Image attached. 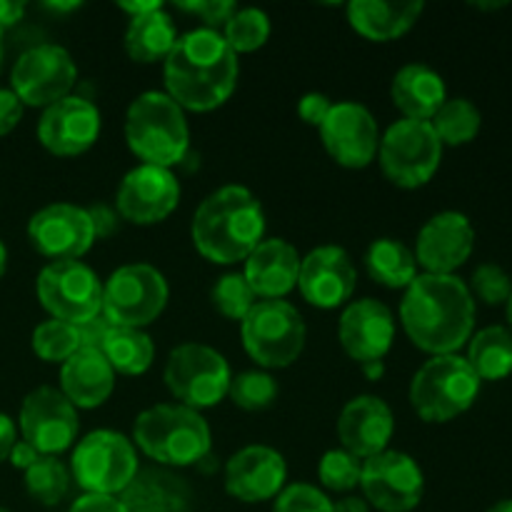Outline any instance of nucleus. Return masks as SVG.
Wrapping results in <instances>:
<instances>
[{
    "label": "nucleus",
    "mask_w": 512,
    "mask_h": 512,
    "mask_svg": "<svg viewBox=\"0 0 512 512\" xmlns=\"http://www.w3.org/2000/svg\"><path fill=\"white\" fill-rule=\"evenodd\" d=\"M400 320L420 350L455 355L473 338L475 300L458 275L423 273L405 288Z\"/></svg>",
    "instance_id": "obj_1"
},
{
    "label": "nucleus",
    "mask_w": 512,
    "mask_h": 512,
    "mask_svg": "<svg viewBox=\"0 0 512 512\" xmlns=\"http://www.w3.org/2000/svg\"><path fill=\"white\" fill-rule=\"evenodd\" d=\"M163 63L165 93L193 113L220 108L238 83V55L220 30L198 28L180 35Z\"/></svg>",
    "instance_id": "obj_2"
},
{
    "label": "nucleus",
    "mask_w": 512,
    "mask_h": 512,
    "mask_svg": "<svg viewBox=\"0 0 512 512\" xmlns=\"http://www.w3.org/2000/svg\"><path fill=\"white\" fill-rule=\"evenodd\" d=\"M190 235L198 253L210 263H245L265 240L263 205L243 185H225L198 205Z\"/></svg>",
    "instance_id": "obj_3"
},
{
    "label": "nucleus",
    "mask_w": 512,
    "mask_h": 512,
    "mask_svg": "<svg viewBox=\"0 0 512 512\" xmlns=\"http://www.w3.org/2000/svg\"><path fill=\"white\" fill-rule=\"evenodd\" d=\"M133 440L150 460L165 468H188L208 458L213 435L198 410L185 405H153L135 418Z\"/></svg>",
    "instance_id": "obj_4"
},
{
    "label": "nucleus",
    "mask_w": 512,
    "mask_h": 512,
    "mask_svg": "<svg viewBox=\"0 0 512 512\" xmlns=\"http://www.w3.org/2000/svg\"><path fill=\"white\" fill-rule=\"evenodd\" d=\"M125 140L143 165L170 170L190 148L185 110L168 93L148 90L130 103L125 115Z\"/></svg>",
    "instance_id": "obj_5"
},
{
    "label": "nucleus",
    "mask_w": 512,
    "mask_h": 512,
    "mask_svg": "<svg viewBox=\"0 0 512 512\" xmlns=\"http://www.w3.org/2000/svg\"><path fill=\"white\" fill-rule=\"evenodd\" d=\"M480 383L460 355H433L410 383V405L425 423H448L473 408Z\"/></svg>",
    "instance_id": "obj_6"
},
{
    "label": "nucleus",
    "mask_w": 512,
    "mask_h": 512,
    "mask_svg": "<svg viewBox=\"0 0 512 512\" xmlns=\"http://www.w3.org/2000/svg\"><path fill=\"white\" fill-rule=\"evenodd\" d=\"M443 143L425 120H395L378 145V160L385 178L405 190L423 188L438 173Z\"/></svg>",
    "instance_id": "obj_7"
},
{
    "label": "nucleus",
    "mask_w": 512,
    "mask_h": 512,
    "mask_svg": "<svg viewBox=\"0 0 512 512\" xmlns=\"http://www.w3.org/2000/svg\"><path fill=\"white\" fill-rule=\"evenodd\" d=\"M168 303L163 273L148 263L123 265L103 285L100 318L113 328L143 330L160 318Z\"/></svg>",
    "instance_id": "obj_8"
},
{
    "label": "nucleus",
    "mask_w": 512,
    "mask_h": 512,
    "mask_svg": "<svg viewBox=\"0 0 512 512\" xmlns=\"http://www.w3.org/2000/svg\"><path fill=\"white\" fill-rule=\"evenodd\" d=\"M250 358L270 370L288 368L305 348V320L285 300H260L240 323Z\"/></svg>",
    "instance_id": "obj_9"
},
{
    "label": "nucleus",
    "mask_w": 512,
    "mask_h": 512,
    "mask_svg": "<svg viewBox=\"0 0 512 512\" xmlns=\"http://www.w3.org/2000/svg\"><path fill=\"white\" fill-rule=\"evenodd\" d=\"M138 473V455L133 440L115 430H95L85 435L70 458V475L93 495L118 498Z\"/></svg>",
    "instance_id": "obj_10"
},
{
    "label": "nucleus",
    "mask_w": 512,
    "mask_h": 512,
    "mask_svg": "<svg viewBox=\"0 0 512 512\" xmlns=\"http://www.w3.org/2000/svg\"><path fill=\"white\" fill-rule=\"evenodd\" d=\"M165 385L190 410L215 408L228 398L230 365L215 348L203 343H183L165 363Z\"/></svg>",
    "instance_id": "obj_11"
},
{
    "label": "nucleus",
    "mask_w": 512,
    "mask_h": 512,
    "mask_svg": "<svg viewBox=\"0 0 512 512\" xmlns=\"http://www.w3.org/2000/svg\"><path fill=\"white\" fill-rule=\"evenodd\" d=\"M38 300L53 320L70 325H85L100 318L103 310V283L80 260H58L40 270L35 280Z\"/></svg>",
    "instance_id": "obj_12"
},
{
    "label": "nucleus",
    "mask_w": 512,
    "mask_h": 512,
    "mask_svg": "<svg viewBox=\"0 0 512 512\" xmlns=\"http://www.w3.org/2000/svg\"><path fill=\"white\" fill-rule=\"evenodd\" d=\"M78 80V68L70 53L60 45L43 43L25 50L13 65L10 83L20 103L30 108H50L68 98Z\"/></svg>",
    "instance_id": "obj_13"
},
{
    "label": "nucleus",
    "mask_w": 512,
    "mask_h": 512,
    "mask_svg": "<svg viewBox=\"0 0 512 512\" xmlns=\"http://www.w3.org/2000/svg\"><path fill=\"white\" fill-rule=\"evenodd\" d=\"M18 420L25 443L50 458L73 448L80 430L75 405L58 388H50V385H40L33 393L25 395Z\"/></svg>",
    "instance_id": "obj_14"
},
{
    "label": "nucleus",
    "mask_w": 512,
    "mask_h": 512,
    "mask_svg": "<svg viewBox=\"0 0 512 512\" xmlns=\"http://www.w3.org/2000/svg\"><path fill=\"white\" fill-rule=\"evenodd\" d=\"M365 503L380 512H410L420 505L425 493V478L420 465L410 455L385 450L375 458L363 460L360 473Z\"/></svg>",
    "instance_id": "obj_15"
},
{
    "label": "nucleus",
    "mask_w": 512,
    "mask_h": 512,
    "mask_svg": "<svg viewBox=\"0 0 512 512\" xmlns=\"http://www.w3.org/2000/svg\"><path fill=\"white\" fill-rule=\"evenodd\" d=\"M320 138L335 163L360 170L368 168L378 155L380 130L365 105L345 100V103H335L328 118L323 120Z\"/></svg>",
    "instance_id": "obj_16"
},
{
    "label": "nucleus",
    "mask_w": 512,
    "mask_h": 512,
    "mask_svg": "<svg viewBox=\"0 0 512 512\" xmlns=\"http://www.w3.org/2000/svg\"><path fill=\"white\" fill-rule=\"evenodd\" d=\"M180 203V183L173 170L158 165H138L120 183L115 210L135 225H155L168 218Z\"/></svg>",
    "instance_id": "obj_17"
},
{
    "label": "nucleus",
    "mask_w": 512,
    "mask_h": 512,
    "mask_svg": "<svg viewBox=\"0 0 512 512\" xmlns=\"http://www.w3.org/2000/svg\"><path fill=\"white\" fill-rule=\"evenodd\" d=\"M28 240L40 255L58 260H80L95 243L88 210L70 203L40 208L28 223Z\"/></svg>",
    "instance_id": "obj_18"
},
{
    "label": "nucleus",
    "mask_w": 512,
    "mask_h": 512,
    "mask_svg": "<svg viewBox=\"0 0 512 512\" xmlns=\"http://www.w3.org/2000/svg\"><path fill=\"white\" fill-rule=\"evenodd\" d=\"M355 285L358 273L353 260L338 245H320L300 260L298 288L315 308H340L353 298Z\"/></svg>",
    "instance_id": "obj_19"
},
{
    "label": "nucleus",
    "mask_w": 512,
    "mask_h": 512,
    "mask_svg": "<svg viewBox=\"0 0 512 512\" xmlns=\"http://www.w3.org/2000/svg\"><path fill=\"white\" fill-rule=\"evenodd\" d=\"M475 230L468 215L445 210L420 228L415 260L430 275H453L473 255Z\"/></svg>",
    "instance_id": "obj_20"
},
{
    "label": "nucleus",
    "mask_w": 512,
    "mask_h": 512,
    "mask_svg": "<svg viewBox=\"0 0 512 512\" xmlns=\"http://www.w3.org/2000/svg\"><path fill=\"white\" fill-rule=\"evenodd\" d=\"M100 135V113L90 100L68 95L43 110L38 140L45 150L60 158L80 155L95 145Z\"/></svg>",
    "instance_id": "obj_21"
},
{
    "label": "nucleus",
    "mask_w": 512,
    "mask_h": 512,
    "mask_svg": "<svg viewBox=\"0 0 512 512\" xmlns=\"http://www.w3.org/2000/svg\"><path fill=\"white\" fill-rule=\"evenodd\" d=\"M288 465L275 448L248 445L225 465V490L240 503H265L285 488Z\"/></svg>",
    "instance_id": "obj_22"
},
{
    "label": "nucleus",
    "mask_w": 512,
    "mask_h": 512,
    "mask_svg": "<svg viewBox=\"0 0 512 512\" xmlns=\"http://www.w3.org/2000/svg\"><path fill=\"white\" fill-rule=\"evenodd\" d=\"M338 338L345 353L360 365L383 360L395 340L393 313L380 300H355L340 315Z\"/></svg>",
    "instance_id": "obj_23"
},
{
    "label": "nucleus",
    "mask_w": 512,
    "mask_h": 512,
    "mask_svg": "<svg viewBox=\"0 0 512 512\" xmlns=\"http://www.w3.org/2000/svg\"><path fill=\"white\" fill-rule=\"evenodd\" d=\"M395 433V418L388 403L375 395H358L343 408L338 420V438L353 458L368 460L388 450Z\"/></svg>",
    "instance_id": "obj_24"
},
{
    "label": "nucleus",
    "mask_w": 512,
    "mask_h": 512,
    "mask_svg": "<svg viewBox=\"0 0 512 512\" xmlns=\"http://www.w3.org/2000/svg\"><path fill=\"white\" fill-rule=\"evenodd\" d=\"M300 255L283 238H268L245 258L243 275L255 298L283 300L298 285Z\"/></svg>",
    "instance_id": "obj_25"
},
{
    "label": "nucleus",
    "mask_w": 512,
    "mask_h": 512,
    "mask_svg": "<svg viewBox=\"0 0 512 512\" xmlns=\"http://www.w3.org/2000/svg\"><path fill=\"white\" fill-rule=\"evenodd\" d=\"M115 388V373L98 348H80L60 368V393L75 410L100 408Z\"/></svg>",
    "instance_id": "obj_26"
},
{
    "label": "nucleus",
    "mask_w": 512,
    "mask_h": 512,
    "mask_svg": "<svg viewBox=\"0 0 512 512\" xmlns=\"http://www.w3.org/2000/svg\"><path fill=\"white\" fill-rule=\"evenodd\" d=\"M128 512H188L190 485L165 468L138 470L128 488L118 495Z\"/></svg>",
    "instance_id": "obj_27"
},
{
    "label": "nucleus",
    "mask_w": 512,
    "mask_h": 512,
    "mask_svg": "<svg viewBox=\"0 0 512 512\" xmlns=\"http://www.w3.org/2000/svg\"><path fill=\"white\" fill-rule=\"evenodd\" d=\"M395 108L408 120H430L435 118L443 103L448 100V88L440 73L423 63H410L395 73L393 85H390Z\"/></svg>",
    "instance_id": "obj_28"
},
{
    "label": "nucleus",
    "mask_w": 512,
    "mask_h": 512,
    "mask_svg": "<svg viewBox=\"0 0 512 512\" xmlns=\"http://www.w3.org/2000/svg\"><path fill=\"white\" fill-rule=\"evenodd\" d=\"M425 3H383V0H353L348 20L363 38L385 43L408 33L423 15Z\"/></svg>",
    "instance_id": "obj_29"
},
{
    "label": "nucleus",
    "mask_w": 512,
    "mask_h": 512,
    "mask_svg": "<svg viewBox=\"0 0 512 512\" xmlns=\"http://www.w3.org/2000/svg\"><path fill=\"white\" fill-rule=\"evenodd\" d=\"M175 35L173 20L163 8H155L150 13L130 18L125 30V50L135 63H158L165 60L173 50Z\"/></svg>",
    "instance_id": "obj_30"
},
{
    "label": "nucleus",
    "mask_w": 512,
    "mask_h": 512,
    "mask_svg": "<svg viewBox=\"0 0 512 512\" xmlns=\"http://www.w3.org/2000/svg\"><path fill=\"white\" fill-rule=\"evenodd\" d=\"M98 350L105 355L113 373L120 375H143L155 358V345L145 330L113 328V325L105 330Z\"/></svg>",
    "instance_id": "obj_31"
},
{
    "label": "nucleus",
    "mask_w": 512,
    "mask_h": 512,
    "mask_svg": "<svg viewBox=\"0 0 512 512\" xmlns=\"http://www.w3.org/2000/svg\"><path fill=\"white\" fill-rule=\"evenodd\" d=\"M365 268L375 283L390 290L408 288L418 278V260L413 250L393 238H380L370 245L365 253Z\"/></svg>",
    "instance_id": "obj_32"
},
{
    "label": "nucleus",
    "mask_w": 512,
    "mask_h": 512,
    "mask_svg": "<svg viewBox=\"0 0 512 512\" xmlns=\"http://www.w3.org/2000/svg\"><path fill=\"white\" fill-rule=\"evenodd\" d=\"M468 365L480 380H503L512 373V330L490 325L470 338Z\"/></svg>",
    "instance_id": "obj_33"
},
{
    "label": "nucleus",
    "mask_w": 512,
    "mask_h": 512,
    "mask_svg": "<svg viewBox=\"0 0 512 512\" xmlns=\"http://www.w3.org/2000/svg\"><path fill=\"white\" fill-rule=\"evenodd\" d=\"M430 125L438 133L440 143L458 148V145H465L478 138L483 115H480V110L468 98H450L435 113Z\"/></svg>",
    "instance_id": "obj_34"
},
{
    "label": "nucleus",
    "mask_w": 512,
    "mask_h": 512,
    "mask_svg": "<svg viewBox=\"0 0 512 512\" xmlns=\"http://www.w3.org/2000/svg\"><path fill=\"white\" fill-rule=\"evenodd\" d=\"M25 490L33 500L45 508H53L68 495L70 470L58 458L40 455L28 470H25Z\"/></svg>",
    "instance_id": "obj_35"
},
{
    "label": "nucleus",
    "mask_w": 512,
    "mask_h": 512,
    "mask_svg": "<svg viewBox=\"0 0 512 512\" xmlns=\"http://www.w3.org/2000/svg\"><path fill=\"white\" fill-rule=\"evenodd\" d=\"M80 348H83V338H80L78 325L45 320L33 330V350L45 363H65Z\"/></svg>",
    "instance_id": "obj_36"
},
{
    "label": "nucleus",
    "mask_w": 512,
    "mask_h": 512,
    "mask_svg": "<svg viewBox=\"0 0 512 512\" xmlns=\"http://www.w3.org/2000/svg\"><path fill=\"white\" fill-rule=\"evenodd\" d=\"M225 43L233 48V53H253L263 48L270 38V18L260 8H240L223 28Z\"/></svg>",
    "instance_id": "obj_37"
},
{
    "label": "nucleus",
    "mask_w": 512,
    "mask_h": 512,
    "mask_svg": "<svg viewBox=\"0 0 512 512\" xmlns=\"http://www.w3.org/2000/svg\"><path fill=\"white\" fill-rule=\"evenodd\" d=\"M228 398L238 405L240 410H265L275 403L278 398V383L273 380V375L260 373V370H245V373L235 375L230 380Z\"/></svg>",
    "instance_id": "obj_38"
},
{
    "label": "nucleus",
    "mask_w": 512,
    "mask_h": 512,
    "mask_svg": "<svg viewBox=\"0 0 512 512\" xmlns=\"http://www.w3.org/2000/svg\"><path fill=\"white\" fill-rule=\"evenodd\" d=\"M210 300H213L215 310L228 320H240L243 323L245 315L255 308V293L250 290L248 280L243 273H228L213 285L210 290Z\"/></svg>",
    "instance_id": "obj_39"
},
{
    "label": "nucleus",
    "mask_w": 512,
    "mask_h": 512,
    "mask_svg": "<svg viewBox=\"0 0 512 512\" xmlns=\"http://www.w3.org/2000/svg\"><path fill=\"white\" fill-rule=\"evenodd\" d=\"M360 473H363L360 460L343 448L328 450L318 465L320 483L333 493H350V490L360 488Z\"/></svg>",
    "instance_id": "obj_40"
},
{
    "label": "nucleus",
    "mask_w": 512,
    "mask_h": 512,
    "mask_svg": "<svg viewBox=\"0 0 512 512\" xmlns=\"http://www.w3.org/2000/svg\"><path fill=\"white\" fill-rule=\"evenodd\" d=\"M470 293L478 295L485 305H503L512 295V280L500 265L483 263L470 278Z\"/></svg>",
    "instance_id": "obj_41"
},
{
    "label": "nucleus",
    "mask_w": 512,
    "mask_h": 512,
    "mask_svg": "<svg viewBox=\"0 0 512 512\" xmlns=\"http://www.w3.org/2000/svg\"><path fill=\"white\" fill-rule=\"evenodd\" d=\"M273 512H333V500L308 483H293L280 490Z\"/></svg>",
    "instance_id": "obj_42"
},
{
    "label": "nucleus",
    "mask_w": 512,
    "mask_h": 512,
    "mask_svg": "<svg viewBox=\"0 0 512 512\" xmlns=\"http://www.w3.org/2000/svg\"><path fill=\"white\" fill-rule=\"evenodd\" d=\"M180 10L185 13H195L205 23V28L218 30L225 28L233 13L238 10V5L233 0H195V3H178Z\"/></svg>",
    "instance_id": "obj_43"
},
{
    "label": "nucleus",
    "mask_w": 512,
    "mask_h": 512,
    "mask_svg": "<svg viewBox=\"0 0 512 512\" xmlns=\"http://www.w3.org/2000/svg\"><path fill=\"white\" fill-rule=\"evenodd\" d=\"M333 105L335 103L328 98V95L308 93V95H303V98H300L298 115L308 125H315V128H320V125H323V120L330 115V110H333Z\"/></svg>",
    "instance_id": "obj_44"
},
{
    "label": "nucleus",
    "mask_w": 512,
    "mask_h": 512,
    "mask_svg": "<svg viewBox=\"0 0 512 512\" xmlns=\"http://www.w3.org/2000/svg\"><path fill=\"white\" fill-rule=\"evenodd\" d=\"M88 210V218H90V225H93V233H95V240H105L110 238V235L118 230V210H113L110 205H90Z\"/></svg>",
    "instance_id": "obj_45"
},
{
    "label": "nucleus",
    "mask_w": 512,
    "mask_h": 512,
    "mask_svg": "<svg viewBox=\"0 0 512 512\" xmlns=\"http://www.w3.org/2000/svg\"><path fill=\"white\" fill-rule=\"evenodd\" d=\"M23 118V103L8 88H0V135H8Z\"/></svg>",
    "instance_id": "obj_46"
},
{
    "label": "nucleus",
    "mask_w": 512,
    "mask_h": 512,
    "mask_svg": "<svg viewBox=\"0 0 512 512\" xmlns=\"http://www.w3.org/2000/svg\"><path fill=\"white\" fill-rule=\"evenodd\" d=\"M70 512H128L120 498L115 495H93L85 493L70 505Z\"/></svg>",
    "instance_id": "obj_47"
},
{
    "label": "nucleus",
    "mask_w": 512,
    "mask_h": 512,
    "mask_svg": "<svg viewBox=\"0 0 512 512\" xmlns=\"http://www.w3.org/2000/svg\"><path fill=\"white\" fill-rule=\"evenodd\" d=\"M40 458L38 450L33 448V445H28L25 440H18V443L13 445V450H10V463H13V468L18 470H28L30 465L35 463V460Z\"/></svg>",
    "instance_id": "obj_48"
},
{
    "label": "nucleus",
    "mask_w": 512,
    "mask_h": 512,
    "mask_svg": "<svg viewBox=\"0 0 512 512\" xmlns=\"http://www.w3.org/2000/svg\"><path fill=\"white\" fill-rule=\"evenodd\" d=\"M15 443H18V440H15L13 418L0 413V463H5V460L10 458V450H13Z\"/></svg>",
    "instance_id": "obj_49"
},
{
    "label": "nucleus",
    "mask_w": 512,
    "mask_h": 512,
    "mask_svg": "<svg viewBox=\"0 0 512 512\" xmlns=\"http://www.w3.org/2000/svg\"><path fill=\"white\" fill-rule=\"evenodd\" d=\"M23 15L25 3H20V0H0V33H3V28H10L18 20H23Z\"/></svg>",
    "instance_id": "obj_50"
},
{
    "label": "nucleus",
    "mask_w": 512,
    "mask_h": 512,
    "mask_svg": "<svg viewBox=\"0 0 512 512\" xmlns=\"http://www.w3.org/2000/svg\"><path fill=\"white\" fill-rule=\"evenodd\" d=\"M333 512H370V505L365 498H355V495H345L343 500L333 503Z\"/></svg>",
    "instance_id": "obj_51"
},
{
    "label": "nucleus",
    "mask_w": 512,
    "mask_h": 512,
    "mask_svg": "<svg viewBox=\"0 0 512 512\" xmlns=\"http://www.w3.org/2000/svg\"><path fill=\"white\" fill-rule=\"evenodd\" d=\"M155 8H163V3H160V0H150V3H138V0H135V3H120V10H125L130 18L150 13V10H155Z\"/></svg>",
    "instance_id": "obj_52"
},
{
    "label": "nucleus",
    "mask_w": 512,
    "mask_h": 512,
    "mask_svg": "<svg viewBox=\"0 0 512 512\" xmlns=\"http://www.w3.org/2000/svg\"><path fill=\"white\" fill-rule=\"evenodd\" d=\"M363 370L370 380H380L385 373V365H383V360H375V363H365Z\"/></svg>",
    "instance_id": "obj_53"
},
{
    "label": "nucleus",
    "mask_w": 512,
    "mask_h": 512,
    "mask_svg": "<svg viewBox=\"0 0 512 512\" xmlns=\"http://www.w3.org/2000/svg\"><path fill=\"white\" fill-rule=\"evenodd\" d=\"M5 268H8V250H5L3 240H0V278H3Z\"/></svg>",
    "instance_id": "obj_54"
},
{
    "label": "nucleus",
    "mask_w": 512,
    "mask_h": 512,
    "mask_svg": "<svg viewBox=\"0 0 512 512\" xmlns=\"http://www.w3.org/2000/svg\"><path fill=\"white\" fill-rule=\"evenodd\" d=\"M488 512H512V500H500Z\"/></svg>",
    "instance_id": "obj_55"
},
{
    "label": "nucleus",
    "mask_w": 512,
    "mask_h": 512,
    "mask_svg": "<svg viewBox=\"0 0 512 512\" xmlns=\"http://www.w3.org/2000/svg\"><path fill=\"white\" fill-rule=\"evenodd\" d=\"M50 10H75L78 3H48Z\"/></svg>",
    "instance_id": "obj_56"
},
{
    "label": "nucleus",
    "mask_w": 512,
    "mask_h": 512,
    "mask_svg": "<svg viewBox=\"0 0 512 512\" xmlns=\"http://www.w3.org/2000/svg\"><path fill=\"white\" fill-rule=\"evenodd\" d=\"M505 313H508V323H510V330H512V295L508 298V303H505Z\"/></svg>",
    "instance_id": "obj_57"
},
{
    "label": "nucleus",
    "mask_w": 512,
    "mask_h": 512,
    "mask_svg": "<svg viewBox=\"0 0 512 512\" xmlns=\"http://www.w3.org/2000/svg\"><path fill=\"white\" fill-rule=\"evenodd\" d=\"M0 68H3V33H0Z\"/></svg>",
    "instance_id": "obj_58"
},
{
    "label": "nucleus",
    "mask_w": 512,
    "mask_h": 512,
    "mask_svg": "<svg viewBox=\"0 0 512 512\" xmlns=\"http://www.w3.org/2000/svg\"><path fill=\"white\" fill-rule=\"evenodd\" d=\"M0 512H10V510H5V508H0Z\"/></svg>",
    "instance_id": "obj_59"
}]
</instances>
